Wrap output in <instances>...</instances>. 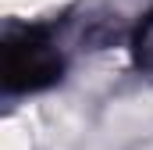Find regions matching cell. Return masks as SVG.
I'll return each mask as SVG.
<instances>
[{
	"instance_id": "6da1fadb",
	"label": "cell",
	"mask_w": 153,
	"mask_h": 150,
	"mask_svg": "<svg viewBox=\"0 0 153 150\" xmlns=\"http://www.w3.org/2000/svg\"><path fill=\"white\" fill-rule=\"evenodd\" d=\"M64 50L50 25H22L4 36V93H43L64 79Z\"/></svg>"
},
{
	"instance_id": "7a4b0ae2",
	"label": "cell",
	"mask_w": 153,
	"mask_h": 150,
	"mask_svg": "<svg viewBox=\"0 0 153 150\" xmlns=\"http://www.w3.org/2000/svg\"><path fill=\"white\" fill-rule=\"evenodd\" d=\"M128 50H132V64H135L139 72L153 75V11L132 29V36H128Z\"/></svg>"
}]
</instances>
